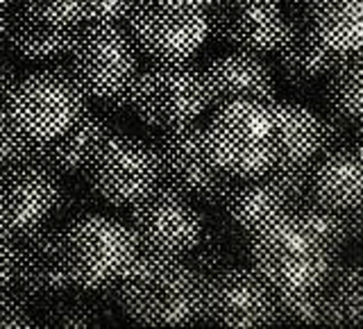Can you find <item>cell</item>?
<instances>
[{"instance_id": "14", "label": "cell", "mask_w": 363, "mask_h": 329, "mask_svg": "<svg viewBox=\"0 0 363 329\" xmlns=\"http://www.w3.org/2000/svg\"><path fill=\"white\" fill-rule=\"evenodd\" d=\"M207 21L211 37L230 48L266 55L286 30V9L279 0H211Z\"/></svg>"}, {"instance_id": "32", "label": "cell", "mask_w": 363, "mask_h": 329, "mask_svg": "<svg viewBox=\"0 0 363 329\" xmlns=\"http://www.w3.org/2000/svg\"><path fill=\"white\" fill-rule=\"evenodd\" d=\"M320 116V155L334 152L338 147L350 145V128L352 125L345 123L343 118L334 116V113H318ZM318 155V157H320Z\"/></svg>"}, {"instance_id": "16", "label": "cell", "mask_w": 363, "mask_h": 329, "mask_svg": "<svg viewBox=\"0 0 363 329\" xmlns=\"http://www.w3.org/2000/svg\"><path fill=\"white\" fill-rule=\"evenodd\" d=\"M209 107L220 109L232 102H266L277 96V77L264 55L234 50L211 60L202 68Z\"/></svg>"}, {"instance_id": "2", "label": "cell", "mask_w": 363, "mask_h": 329, "mask_svg": "<svg viewBox=\"0 0 363 329\" xmlns=\"http://www.w3.org/2000/svg\"><path fill=\"white\" fill-rule=\"evenodd\" d=\"M247 261L275 291L325 286L340 264L334 252L298 213L289 211L247 236Z\"/></svg>"}, {"instance_id": "29", "label": "cell", "mask_w": 363, "mask_h": 329, "mask_svg": "<svg viewBox=\"0 0 363 329\" xmlns=\"http://www.w3.org/2000/svg\"><path fill=\"white\" fill-rule=\"evenodd\" d=\"M96 0H23V7L30 9L43 21L60 26H82L94 9Z\"/></svg>"}, {"instance_id": "1", "label": "cell", "mask_w": 363, "mask_h": 329, "mask_svg": "<svg viewBox=\"0 0 363 329\" xmlns=\"http://www.w3.org/2000/svg\"><path fill=\"white\" fill-rule=\"evenodd\" d=\"M207 277L186 257L141 252L118 281V306L139 325L202 323Z\"/></svg>"}, {"instance_id": "28", "label": "cell", "mask_w": 363, "mask_h": 329, "mask_svg": "<svg viewBox=\"0 0 363 329\" xmlns=\"http://www.w3.org/2000/svg\"><path fill=\"white\" fill-rule=\"evenodd\" d=\"M37 143L39 141L26 136L18 130V125L11 121L7 102H0V168L21 162H34Z\"/></svg>"}, {"instance_id": "38", "label": "cell", "mask_w": 363, "mask_h": 329, "mask_svg": "<svg viewBox=\"0 0 363 329\" xmlns=\"http://www.w3.org/2000/svg\"><path fill=\"white\" fill-rule=\"evenodd\" d=\"M11 3H14V0H0V7H9Z\"/></svg>"}, {"instance_id": "31", "label": "cell", "mask_w": 363, "mask_h": 329, "mask_svg": "<svg viewBox=\"0 0 363 329\" xmlns=\"http://www.w3.org/2000/svg\"><path fill=\"white\" fill-rule=\"evenodd\" d=\"M136 5H139V0H96L84 23H105V26L125 28Z\"/></svg>"}, {"instance_id": "17", "label": "cell", "mask_w": 363, "mask_h": 329, "mask_svg": "<svg viewBox=\"0 0 363 329\" xmlns=\"http://www.w3.org/2000/svg\"><path fill=\"white\" fill-rule=\"evenodd\" d=\"M272 52L284 82L300 94H311L340 60L315 37L309 18L298 14H286V30Z\"/></svg>"}, {"instance_id": "7", "label": "cell", "mask_w": 363, "mask_h": 329, "mask_svg": "<svg viewBox=\"0 0 363 329\" xmlns=\"http://www.w3.org/2000/svg\"><path fill=\"white\" fill-rule=\"evenodd\" d=\"M147 141L155 147L164 184L207 207H223L234 175L213 162L204 125L193 121L179 128L157 130Z\"/></svg>"}, {"instance_id": "33", "label": "cell", "mask_w": 363, "mask_h": 329, "mask_svg": "<svg viewBox=\"0 0 363 329\" xmlns=\"http://www.w3.org/2000/svg\"><path fill=\"white\" fill-rule=\"evenodd\" d=\"M18 264V238L0 230V291L14 286Z\"/></svg>"}, {"instance_id": "24", "label": "cell", "mask_w": 363, "mask_h": 329, "mask_svg": "<svg viewBox=\"0 0 363 329\" xmlns=\"http://www.w3.org/2000/svg\"><path fill=\"white\" fill-rule=\"evenodd\" d=\"M361 73H363V62L359 50V52L340 55V60L323 79L325 111L343 118L352 128H359L361 125V111H363Z\"/></svg>"}, {"instance_id": "21", "label": "cell", "mask_w": 363, "mask_h": 329, "mask_svg": "<svg viewBox=\"0 0 363 329\" xmlns=\"http://www.w3.org/2000/svg\"><path fill=\"white\" fill-rule=\"evenodd\" d=\"M79 26H60L43 21L30 9L18 5L11 9V26L7 45L18 60L32 64H55L71 52Z\"/></svg>"}, {"instance_id": "36", "label": "cell", "mask_w": 363, "mask_h": 329, "mask_svg": "<svg viewBox=\"0 0 363 329\" xmlns=\"http://www.w3.org/2000/svg\"><path fill=\"white\" fill-rule=\"evenodd\" d=\"M9 26H11V9L9 7H0V50L7 45Z\"/></svg>"}, {"instance_id": "12", "label": "cell", "mask_w": 363, "mask_h": 329, "mask_svg": "<svg viewBox=\"0 0 363 329\" xmlns=\"http://www.w3.org/2000/svg\"><path fill=\"white\" fill-rule=\"evenodd\" d=\"M275 316V289L250 266L232 264L207 277L202 323L220 327H268Z\"/></svg>"}, {"instance_id": "15", "label": "cell", "mask_w": 363, "mask_h": 329, "mask_svg": "<svg viewBox=\"0 0 363 329\" xmlns=\"http://www.w3.org/2000/svg\"><path fill=\"white\" fill-rule=\"evenodd\" d=\"M11 289L30 300H55L73 291L62 252V227L45 223L18 238V264Z\"/></svg>"}, {"instance_id": "25", "label": "cell", "mask_w": 363, "mask_h": 329, "mask_svg": "<svg viewBox=\"0 0 363 329\" xmlns=\"http://www.w3.org/2000/svg\"><path fill=\"white\" fill-rule=\"evenodd\" d=\"M327 325L332 327H361L363 298H361V264H338L325 284Z\"/></svg>"}, {"instance_id": "13", "label": "cell", "mask_w": 363, "mask_h": 329, "mask_svg": "<svg viewBox=\"0 0 363 329\" xmlns=\"http://www.w3.org/2000/svg\"><path fill=\"white\" fill-rule=\"evenodd\" d=\"M60 193V179L39 162L0 168V230L21 238L50 223Z\"/></svg>"}, {"instance_id": "35", "label": "cell", "mask_w": 363, "mask_h": 329, "mask_svg": "<svg viewBox=\"0 0 363 329\" xmlns=\"http://www.w3.org/2000/svg\"><path fill=\"white\" fill-rule=\"evenodd\" d=\"M157 3L175 9H207L211 0H157Z\"/></svg>"}, {"instance_id": "4", "label": "cell", "mask_w": 363, "mask_h": 329, "mask_svg": "<svg viewBox=\"0 0 363 329\" xmlns=\"http://www.w3.org/2000/svg\"><path fill=\"white\" fill-rule=\"evenodd\" d=\"M130 102L136 116L155 130L198 121L209 107L202 68L191 60L145 64L132 82Z\"/></svg>"}, {"instance_id": "27", "label": "cell", "mask_w": 363, "mask_h": 329, "mask_svg": "<svg viewBox=\"0 0 363 329\" xmlns=\"http://www.w3.org/2000/svg\"><path fill=\"white\" fill-rule=\"evenodd\" d=\"M52 306L43 316V325L48 327H100L105 316H102L100 302H91L79 298V295L66 293L55 298Z\"/></svg>"}, {"instance_id": "18", "label": "cell", "mask_w": 363, "mask_h": 329, "mask_svg": "<svg viewBox=\"0 0 363 329\" xmlns=\"http://www.w3.org/2000/svg\"><path fill=\"white\" fill-rule=\"evenodd\" d=\"M113 132L111 123L100 111L84 109L71 128L62 132L60 136L48 141L37 143V152H34V162L45 166L52 175H79L84 173L89 159L94 157L98 145Z\"/></svg>"}, {"instance_id": "19", "label": "cell", "mask_w": 363, "mask_h": 329, "mask_svg": "<svg viewBox=\"0 0 363 329\" xmlns=\"http://www.w3.org/2000/svg\"><path fill=\"white\" fill-rule=\"evenodd\" d=\"M223 209L236 230L250 236L264 230L266 225L275 223L284 213H289L293 204L266 170L261 175L234 177Z\"/></svg>"}, {"instance_id": "26", "label": "cell", "mask_w": 363, "mask_h": 329, "mask_svg": "<svg viewBox=\"0 0 363 329\" xmlns=\"http://www.w3.org/2000/svg\"><path fill=\"white\" fill-rule=\"evenodd\" d=\"M272 325H327L325 289L275 291Z\"/></svg>"}, {"instance_id": "30", "label": "cell", "mask_w": 363, "mask_h": 329, "mask_svg": "<svg viewBox=\"0 0 363 329\" xmlns=\"http://www.w3.org/2000/svg\"><path fill=\"white\" fill-rule=\"evenodd\" d=\"M309 170L311 166H272L268 173L295 204L309 196Z\"/></svg>"}, {"instance_id": "20", "label": "cell", "mask_w": 363, "mask_h": 329, "mask_svg": "<svg viewBox=\"0 0 363 329\" xmlns=\"http://www.w3.org/2000/svg\"><path fill=\"white\" fill-rule=\"evenodd\" d=\"M361 145H350L320 155L309 170V198L329 209L350 211L361 207Z\"/></svg>"}, {"instance_id": "8", "label": "cell", "mask_w": 363, "mask_h": 329, "mask_svg": "<svg viewBox=\"0 0 363 329\" xmlns=\"http://www.w3.org/2000/svg\"><path fill=\"white\" fill-rule=\"evenodd\" d=\"M9 116L34 141H48L82 116L86 98L73 82L66 60L18 79L7 100Z\"/></svg>"}, {"instance_id": "5", "label": "cell", "mask_w": 363, "mask_h": 329, "mask_svg": "<svg viewBox=\"0 0 363 329\" xmlns=\"http://www.w3.org/2000/svg\"><path fill=\"white\" fill-rule=\"evenodd\" d=\"M207 145L225 173L261 175L277 162L275 118L261 102H232L216 109L207 125Z\"/></svg>"}, {"instance_id": "37", "label": "cell", "mask_w": 363, "mask_h": 329, "mask_svg": "<svg viewBox=\"0 0 363 329\" xmlns=\"http://www.w3.org/2000/svg\"><path fill=\"white\" fill-rule=\"evenodd\" d=\"M286 3V14H298V16H309V9L313 5V0H284Z\"/></svg>"}, {"instance_id": "34", "label": "cell", "mask_w": 363, "mask_h": 329, "mask_svg": "<svg viewBox=\"0 0 363 329\" xmlns=\"http://www.w3.org/2000/svg\"><path fill=\"white\" fill-rule=\"evenodd\" d=\"M18 68L7 62L5 57H0V102H7L9 96H11V91L16 89L18 84Z\"/></svg>"}, {"instance_id": "22", "label": "cell", "mask_w": 363, "mask_h": 329, "mask_svg": "<svg viewBox=\"0 0 363 329\" xmlns=\"http://www.w3.org/2000/svg\"><path fill=\"white\" fill-rule=\"evenodd\" d=\"M277 128L275 166H311L320 155V116L291 100L266 102Z\"/></svg>"}, {"instance_id": "6", "label": "cell", "mask_w": 363, "mask_h": 329, "mask_svg": "<svg viewBox=\"0 0 363 329\" xmlns=\"http://www.w3.org/2000/svg\"><path fill=\"white\" fill-rule=\"evenodd\" d=\"M66 68L89 100L125 94L139 73V50L123 26L84 23L77 30Z\"/></svg>"}, {"instance_id": "3", "label": "cell", "mask_w": 363, "mask_h": 329, "mask_svg": "<svg viewBox=\"0 0 363 329\" xmlns=\"http://www.w3.org/2000/svg\"><path fill=\"white\" fill-rule=\"evenodd\" d=\"M62 252L73 289L96 293L118 284L141 247L128 223L91 211L62 227Z\"/></svg>"}, {"instance_id": "11", "label": "cell", "mask_w": 363, "mask_h": 329, "mask_svg": "<svg viewBox=\"0 0 363 329\" xmlns=\"http://www.w3.org/2000/svg\"><path fill=\"white\" fill-rule=\"evenodd\" d=\"M136 50L150 62H184L209 39L204 9H175L157 0H139L125 23Z\"/></svg>"}, {"instance_id": "23", "label": "cell", "mask_w": 363, "mask_h": 329, "mask_svg": "<svg viewBox=\"0 0 363 329\" xmlns=\"http://www.w3.org/2000/svg\"><path fill=\"white\" fill-rule=\"evenodd\" d=\"M306 18L315 37L336 55L361 50L363 0H313Z\"/></svg>"}, {"instance_id": "10", "label": "cell", "mask_w": 363, "mask_h": 329, "mask_svg": "<svg viewBox=\"0 0 363 329\" xmlns=\"http://www.w3.org/2000/svg\"><path fill=\"white\" fill-rule=\"evenodd\" d=\"M128 227L141 252L189 257L202 238L204 216L184 193L159 182L143 200L130 207Z\"/></svg>"}, {"instance_id": "9", "label": "cell", "mask_w": 363, "mask_h": 329, "mask_svg": "<svg viewBox=\"0 0 363 329\" xmlns=\"http://www.w3.org/2000/svg\"><path fill=\"white\" fill-rule=\"evenodd\" d=\"M84 179L98 200L116 209H130L162 182V175L150 141L111 132L89 159Z\"/></svg>"}]
</instances>
